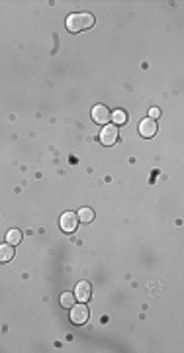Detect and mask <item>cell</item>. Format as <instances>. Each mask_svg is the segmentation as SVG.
<instances>
[{"instance_id": "8", "label": "cell", "mask_w": 184, "mask_h": 353, "mask_svg": "<svg viewBox=\"0 0 184 353\" xmlns=\"http://www.w3.org/2000/svg\"><path fill=\"white\" fill-rule=\"evenodd\" d=\"M14 257V245L10 243H2L0 245V263H6Z\"/></svg>"}, {"instance_id": "11", "label": "cell", "mask_w": 184, "mask_h": 353, "mask_svg": "<svg viewBox=\"0 0 184 353\" xmlns=\"http://www.w3.org/2000/svg\"><path fill=\"white\" fill-rule=\"evenodd\" d=\"M6 240H8L10 245H18V243L22 242V232H20V230H10L8 236H6Z\"/></svg>"}, {"instance_id": "13", "label": "cell", "mask_w": 184, "mask_h": 353, "mask_svg": "<svg viewBox=\"0 0 184 353\" xmlns=\"http://www.w3.org/2000/svg\"><path fill=\"white\" fill-rule=\"evenodd\" d=\"M149 116H151V118L155 120V118H159V116H161V110H159V108H151V112H149Z\"/></svg>"}, {"instance_id": "3", "label": "cell", "mask_w": 184, "mask_h": 353, "mask_svg": "<svg viewBox=\"0 0 184 353\" xmlns=\"http://www.w3.org/2000/svg\"><path fill=\"white\" fill-rule=\"evenodd\" d=\"M61 230L65 232V234H73L77 228H79V216L75 214V212H65L63 216H61Z\"/></svg>"}, {"instance_id": "10", "label": "cell", "mask_w": 184, "mask_h": 353, "mask_svg": "<svg viewBox=\"0 0 184 353\" xmlns=\"http://www.w3.org/2000/svg\"><path fill=\"white\" fill-rule=\"evenodd\" d=\"M75 302H77V298H75L73 292H63V294H61V306H63V308H73Z\"/></svg>"}, {"instance_id": "6", "label": "cell", "mask_w": 184, "mask_h": 353, "mask_svg": "<svg viewBox=\"0 0 184 353\" xmlns=\"http://www.w3.org/2000/svg\"><path fill=\"white\" fill-rule=\"evenodd\" d=\"M92 118H94L96 124L106 126V124L110 122V110H108L104 104H96V106L92 108Z\"/></svg>"}, {"instance_id": "2", "label": "cell", "mask_w": 184, "mask_h": 353, "mask_svg": "<svg viewBox=\"0 0 184 353\" xmlns=\"http://www.w3.org/2000/svg\"><path fill=\"white\" fill-rule=\"evenodd\" d=\"M118 137H120L118 126H106V128L100 132V143H102V145H116Z\"/></svg>"}, {"instance_id": "9", "label": "cell", "mask_w": 184, "mask_h": 353, "mask_svg": "<svg viewBox=\"0 0 184 353\" xmlns=\"http://www.w3.org/2000/svg\"><path fill=\"white\" fill-rule=\"evenodd\" d=\"M77 216H79V222L88 224V222H92V220H94V210H92V208H81Z\"/></svg>"}, {"instance_id": "1", "label": "cell", "mask_w": 184, "mask_h": 353, "mask_svg": "<svg viewBox=\"0 0 184 353\" xmlns=\"http://www.w3.org/2000/svg\"><path fill=\"white\" fill-rule=\"evenodd\" d=\"M94 26V16L92 14H71L67 18V30L73 32V34H79V32H84L88 28Z\"/></svg>"}, {"instance_id": "7", "label": "cell", "mask_w": 184, "mask_h": 353, "mask_svg": "<svg viewBox=\"0 0 184 353\" xmlns=\"http://www.w3.org/2000/svg\"><path fill=\"white\" fill-rule=\"evenodd\" d=\"M157 122L153 120V118H145V120H141V124H139V133L143 135V137H153L155 133H157Z\"/></svg>"}, {"instance_id": "5", "label": "cell", "mask_w": 184, "mask_h": 353, "mask_svg": "<svg viewBox=\"0 0 184 353\" xmlns=\"http://www.w3.org/2000/svg\"><path fill=\"white\" fill-rule=\"evenodd\" d=\"M90 296H92V287H90L86 281H81V283L77 285V288H75V298H77L79 302H88Z\"/></svg>"}, {"instance_id": "4", "label": "cell", "mask_w": 184, "mask_h": 353, "mask_svg": "<svg viewBox=\"0 0 184 353\" xmlns=\"http://www.w3.org/2000/svg\"><path fill=\"white\" fill-rule=\"evenodd\" d=\"M71 320H73V324H84L88 320V308H86L84 302L75 304L71 308Z\"/></svg>"}, {"instance_id": "12", "label": "cell", "mask_w": 184, "mask_h": 353, "mask_svg": "<svg viewBox=\"0 0 184 353\" xmlns=\"http://www.w3.org/2000/svg\"><path fill=\"white\" fill-rule=\"evenodd\" d=\"M110 118H112L116 124H125V122H127V114H125L123 110H116V112H112V114H110Z\"/></svg>"}]
</instances>
